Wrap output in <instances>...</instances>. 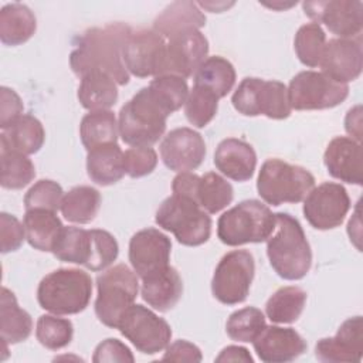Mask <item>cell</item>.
Segmentation results:
<instances>
[{
    "mask_svg": "<svg viewBox=\"0 0 363 363\" xmlns=\"http://www.w3.org/2000/svg\"><path fill=\"white\" fill-rule=\"evenodd\" d=\"M132 28L125 23H111L94 27L78 37L75 50L69 54V65L75 75L99 71L111 75L116 84L126 85L129 72L123 62V45Z\"/></svg>",
    "mask_w": 363,
    "mask_h": 363,
    "instance_id": "6da1fadb",
    "label": "cell"
},
{
    "mask_svg": "<svg viewBox=\"0 0 363 363\" xmlns=\"http://www.w3.org/2000/svg\"><path fill=\"white\" fill-rule=\"evenodd\" d=\"M267 255L284 279H302L311 269L312 251L299 221L288 213L275 214V230L267 240Z\"/></svg>",
    "mask_w": 363,
    "mask_h": 363,
    "instance_id": "7a4b0ae2",
    "label": "cell"
},
{
    "mask_svg": "<svg viewBox=\"0 0 363 363\" xmlns=\"http://www.w3.org/2000/svg\"><path fill=\"white\" fill-rule=\"evenodd\" d=\"M92 295L91 277L77 268H58L45 275L37 288L40 306L54 315L82 312Z\"/></svg>",
    "mask_w": 363,
    "mask_h": 363,
    "instance_id": "3957f363",
    "label": "cell"
},
{
    "mask_svg": "<svg viewBox=\"0 0 363 363\" xmlns=\"http://www.w3.org/2000/svg\"><path fill=\"white\" fill-rule=\"evenodd\" d=\"M167 116L149 88L143 86L119 111V136L129 146H152L163 136Z\"/></svg>",
    "mask_w": 363,
    "mask_h": 363,
    "instance_id": "277c9868",
    "label": "cell"
},
{
    "mask_svg": "<svg viewBox=\"0 0 363 363\" xmlns=\"http://www.w3.org/2000/svg\"><path fill=\"white\" fill-rule=\"evenodd\" d=\"M275 230V214L259 200H244L223 213L217 221V237L230 247L264 242Z\"/></svg>",
    "mask_w": 363,
    "mask_h": 363,
    "instance_id": "5b68a950",
    "label": "cell"
},
{
    "mask_svg": "<svg viewBox=\"0 0 363 363\" xmlns=\"http://www.w3.org/2000/svg\"><path fill=\"white\" fill-rule=\"evenodd\" d=\"M313 187L315 177L309 170L281 159L264 162L257 180L258 194L271 206L299 203Z\"/></svg>",
    "mask_w": 363,
    "mask_h": 363,
    "instance_id": "8992f818",
    "label": "cell"
},
{
    "mask_svg": "<svg viewBox=\"0 0 363 363\" xmlns=\"http://www.w3.org/2000/svg\"><path fill=\"white\" fill-rule=\"evenodd\" d=\"M156 224L170 231L176 240L187 247H197L208 241L211 218L194 200L172 194L162 201L156 211Z\"/></svg>",
    "mask_w": 363,
    "mask_h": 363,
    "instance_id": "52a82bcc",
    "label": "cell"
},
{
    "mask_svg": "<svg viewBox=\"0 0 363 363\" xmlns=\"http://www.w3.org/2000/svg\"><path fill=\"white\" fill-rule=\"evenodd\" d=\"M96 318L105 326L118 329L123 313L135 303L139 292L136 272L125 264L113 265L96 277Z\"/></svg>",
    "mask_w": 363,
    "mask_h": 363,
    "instance_id": "ba28073f",
    "label": "cell"
},
{
    "mask_svg": "<svg viewBox=\"0 0 363 363\" xmlns=\"http://www.w3.org/2000/svg\"><path fill=\"white\" fill-rule=\"evenodd\" d=\"M233 106L241 115H265L269 119H286L291 115L288 88L279 81L244 78L231 98Z\"/></svg>",
    "mask_w": 363,
    "mask_h": 363,
    "instance_id": "9c48e42d",
    "label": "cell"
},
{
    "mask_svg": "<svg viewBox=\"0 0 363 363\" xmlns=\"http://www.w3.org/2000/svg\"><path fill=\"white\" fill-rule=\"evenodd\" d=\"M347 95V84L336 82L318 71L296 74L288 86V101L295 111L330 109L340 105Z\"/></svg>",
    "mask_w": 363,
    "mask_h": 363,
    "instance_id": "30bf717a",
    "label": "cell"
},
{
    "mask_svg": "<svg viewBox=\"0 0 363 363\" xmlns=\"http://www.w3.org/2000/svg\"><path fill=\"white\" fill-rule=\"evenodd\" d=\"M255 262L247 250L227 252L217 264L213 279V296L224 305H237L247 299L254 279Z\"/></svg>",
    "mask_w": 363,
    "mask_h": 363,
    "instance_id": "8fae6325",
    "label": "cell"
},
{
    "mask_svg": "<svg viewBox=\"0 0 363 363\" xmlns=\"http://www.w3.org/2000/svg\"><path fill=\"white\" fill-rule=\"evenodd\" d=\"M119 332L142 353L155 354L167 347L172 329L169 323L143 305L133 303L122 316Z\"/></svg>",
    "mask_w": 363,
    "mask_h": 363,
    "instance_id": "7c38bea8",
    "label": "cell"
},
{
    "mask_svg": "<svg viewBox=\"0 0 363 363\" xmlns=\"http://www.w3.org/2000/svg\"><path fill=\"white\" fill-rule=\"evenodd\" d=\"M303 200V216L316 230L339 227L350 208L346 189L333 182H325L313 187Z\"/></svg>",
    "mask_w": 363,
    "mask_h": 363,
    "instance_id": "4fadbf2b",
    "label": "cell"
},
{
    "mask_svg": "<svg viewBox=\"0 0 363 363\" xmlns=\"http://www.w3.org/2000/svg\"><path fill=\"white\" fill-rule=\"evenodd\" d=\"M207 54L208 41L200 30L170 37L166 40L159 75H177L186 79L197 71Z\"/></svg>",
    "mask_w": 363,
    "mask_h": 363,
    "instance_id": "5bb4252c",
    "label": "cell"
},
{
    "mask_svg": "<svg viewBox=\"0 0 363 363\" xmlns=\"http://www.w3.org/2000/svg\"><path fill=\"white\" fill-rule=\"evenodd\" d=\"M302 7L313 23H323L340 38H354L362 33L363 4L359 0L303 1Z\"/></svg>",
    "mask_w": 363,
    "mask_h": 363,
    "instance_id": "9a60e30c",
    "label": "cell"
},
{
    "mask_svg": "<svg viewBox=\"0 0 363 363\" xmlns=\"http://www.w3.org/2000/svg\"><path fill=\"white\" fill-rule=\"evenodd\" d=\"M164 45L166 38L153 28L132 30L122 51L128 72L139 78L157 77Z\"/></svg>",
    "mask_w": 363,
    "mask_h": 363,
    "instance_id": "2e32d148",
    "label": "cell"
},
{
    "mask_svg": "<svg viewBox=\"0 0 363 363\" xmlns=\"http://www.w3.org/2000/svg\"><path fill=\"white\" fill-rule=\"evenodd\" d=\"M206 152L203 136L191 128H176L160 143V157L164 166L177 173L197 169L203 163Z\"/></svg>",
    "mask_w": 363,
    "mask_h": 363,
    "instance_id": "e0dca14e",
    "label": "cell"
},
{
    "mask_svg": "<svg viewBox=\"0 0 363 363\" xmlns=\"http://www.w3.org/2000/svg\"><path fill=\"white\" fill-rule=\"evenodd\" d=\"M170 251V238L156 228H143L129 241V261L140 279L169 267Z\"/></svg>",
    "mask_w": 363,
    "mask_h": 363,
    "instance_id": "ac0fdd59",
    "label": "cell"
},
{
    "mask_svg": "<svg viewBox=\"0 0 363 363\" xmlns=\"http://www.w3.org/2000/svg\"><path fill=\"white\" fill-rule=\"evenodd\" d=\"M319 67L330 79L347 84L362 74L363 50L359 38H332L326 43Z\"/></svg>",
    "mask_w": 363,
    "mask_h": 363,
    "instance_id": "d6986e66",
    "label": "cell"
},
{
    "mask_svg": "<svg viewBox=\"0 0 363 363\" xmlns=\"http://www.w3.org/2000/svg\"><path fill=\"white\" fill-rule=\"evenodd\" d=\"M362 316L346 319L333 337H323L315 346V356L320 362L350 363L360 362L363 354Z\"/></svg>",
    "mask_w": 363,
    "mask_h": 363,
    "instance_id": "ffe728a7",
    "label": "cell"
},
{
    "mask_svg": "<svg viewBox=\"0 0 363 363\" xmlns=\"http://www.w3.org/2000/svg\"><path fill=\"white\" fill-rule=\"evenodd\" d=\"M254 350L265 363H286L299 357L308 347L305 339L292 328L265 326L252 340Z\"/></svg>",
    "mask_w": 363,
    "mask_h": 363,
    "instance_id": "44dd1931",
    "label": "cell"
},
{
    "mask_svg": "<svg viewBox=\"0 0 363 363\" xmlns=\"http://www.w3.org/2000/svg\"><path fill=\"white\" fill-rule=\"evenodd\" d=\"M323 163L328 173L349 184H362V146L352 138L337 136L332 139L325 150Z\"/></svg>",
    "mask_w": 363,
    "mask_h": 363,
    "instance_id": "7402d4cb",
    "label": "cell"
},
{
    "mask_svg": "<svg viewBox=\"0 0 363 363\" xmlns=\"http://www.w3.org/2000/svg\"><path fill=\"white\" fill-rule=\"evenodd\" d=\"M214 164L225 177L235 182H247L255 172L257 155L245 140L227 138L216 149Z\"/></svg>",
    "mask_w": 363,
    "mask_h": 363,
    "instance_id": "603a6c76",
    "label": "cell"
},
{
    "mask_svg": "<svg viewBox=\"0 0 363 363\" xmlns=\"http://www.w3.org/2000/svg\"><path fill=\"white\" fill-rule=\"evenodd\" d=\"M143 301L159 312H167L176 306L183 294V282L172 265L142 278Z\"/></svg>",
    "mask_w": 363,
    "mask_h": 363,
    "instance_id": "cb8c5ba5",
    "label": "cell"
},
{
    "mask_svg": "<svg viewBox=\"0 0 363 363\" xmlns=\"http://www.w3.org/2000/svg\"><path fill=\"white\" fill-rule=\"evenodd\" d=\"M203 26H206V16L194 1H174L153 21V30L166 40Z\"/></svg>",
    "mask_w": 363,
    "mask_h": 363,
    "instance_id": "d4e9b609",
    "label": "cell"
},
{
    "mask_svg": "<svg viewBox=\"0 0 363 363\" xmlns=\"http://www.w3.org/2000/svg\"><path fill=\"white\" fill-rule=\"evenodd\" d=\"M45 139L41 122L28 113H23L10 126L1 129V150H14L24 155L37 153Z\"/></svg>",
    "mask_w": 363,
    "mask_h": 363,
    "instance_id": "484cf974",
    "label": "cell"
},
{
    "mask_svg": "<svg viewBox=\"0 0 363 363\" xmlns=\"http://www.w3.org/2000/svg\"><path fill=\"white\" fill-rule=\"evenodd\" d=\"M23 224L28 244L33 248L44 252H52L64 230L57 213L44 208L26 210Z\"/></svg>",
    "mask_w": 363,
    "mask_h": 363,
    "instance_id": "4316f807",
    "label": "cell"
},
{
    "mask_svg": "<svg viewBox=\"0 0 363 363\" xmlns=\"http://www.w3.org/2000/svg\"><path fill=\"white\" fill-rule=\"evenodd\" d=\"M86 172L89 179L99 186H111L125 174L123 152L118 143L102 145L88 150Z\"/></svg>",
    "mask_w": 363,
    "mask_h": 363,
    "instance_id": "83f0119b",
    "label": "cell"
},
{
    "mask_svg": "<svg viewBox=\"0 0 363 363\" xmlns=\"http://www.w3.org/2000/svg\"><path fill=\"white\" fill-rule=\"evenodd\" d=\"M31 330L33 320L30 313L21 309L16 295L3 286L0 296V335L3 343H20L31 335Z\"/></svg>",
    "mask_w": 363,
    "mask_h": 363,
    "instance_id": "f1b7e54d",
    "label": "cell"
},
{
    "mask_svg": "<svg viewBox=\"0 0 363 363\" xmlns=\"http://www.w3.org/2000/svg\"><path fill=\"white\" fill-rule=\"evenodd\" d=\"M34 13L20 3L6 4L0 10V40L4 45H20L35 33Z\"/></svg>",
    "mask_w": 363,
    "mask_h": 363,
    "instance_id": "f546056e",
    "label": "cell"
},
{
    "mask_svg": "<svg viewBox=\"0 0 363 363\" xmlns=\"http://www.w3.org/2000/svg\"><path fill=\"white\" fill-rule=\"evenodd\" d=\"M78 101L88 111H108L118 101L115 79L99 71L89 72L81 78L78 86Z\"/></svg>",
    "mask_w": 363,
    "mask_h": 363,
    "instance_id": "4dcf8cb0",
    "label": "cell"
},
{
    "mask_svg": "<svg viewBox=\"0 0 363 363\" xmlns=\"http://www.w3.org/2000/svg\"><path fill=\"white\" fill-rule=\"evenodd\" d=\"M119 135L118 122L112 111H92L86 113L79 125L81 142L86 150L102 145L116 143Z\"/></svg>",
    "mask_w": 363,
    "mask_h": 363,
    "instance_id": "1f68e13d",
    "label": "cell"
},
{
    "mask_svg": "<svg viewBox=\"0 0 363 363\" xmlns=\"http://www.w3.org/2000/svg\"><path fill=\"white\" fill-rule=\"evenodd\" d=\"M101 207V194L91 186H77L64 194L61 213L64 218L75 224L91 223Z\"/></svg>",
    "mask_w": 363,
    "mask_h": 363,
    "instance_id": "d6a6232c",
    "label": "cell"
},
{
    "mask_svg": "<svg viewBox=\"0 0 363 363\" xmlns=\"http://www.w3.org/2000/svg\"><path fill=\"white\" fill-rule=\"evenodd\" d=\"M235 84V69L233 64L220 57H207L194 72V85L204 86L218 98L225 96Z\"/></svg>",
    "mask_w": 363,
    "mask_h": 363,
    "instance_id": "836d02e7",
    "label": "cell"
},
{
    "mask_svg": "<svg viewBox=\"0 0 363 363\" xmlns=\"http://www.w3.org/2000/svg\"><path fill=\"white\" fill-rule=\"evenodd\" d=\"M234 197L233 186L218 173L208 172L199 177L193 200L208 214L225 208Z\"/></svg>",
    "mask_w": 363,
    "mask_h": 363,
    "instance_id": "e575fe53",
    "label": "cell"
},
{
    "mask_svg": "<svg viewBox=\"0 0 363 363\" xmlns=\"http://www.w3.org/2000/svg\"><path fill=\"white\" fill-rule=\"evenodd\" d=\"M306 303V292L299 286L277 289L265 305V313L274 323H292L298 320Z\"/></svg>",
    "mask_w": 363,
    "mask_h": 363,
    "instance_id": "d590c367",
    "label": "cell"
},
{
    "mask_svg": "<svg viewBox=\"0 0 363 363\" xmlns=\"http://www.w3.org/2000/svg\"><path fill=\"white\" fill-rule=\"evenodd\" d=\"M52 254L60 261L85 267L91 254V230L64 227Z\"/></svg>",
    "mask_w": 363,
    "mask_h": 363,
    "instance_id": "8d00e7d4",
    "label": "cell"
},
{
    "mask_svg": "<svg viewBox=\"0 0 363 363\" xmlns=\"http://www.w3.org/2000/svg\"><path fill=\"white\" fill-rule=\"evenodd\" d=\"M326 45V34L318 23H308L299 27L295 34L294 48L298 60L311 68L319 67Z\"/></svg>",
    "mask_w": 363,
    "mask_h": 363,
    "instance_id": "74e56055",
    "label": "cell"
},
{
    "mask_svg": "<svg viewBox=\"0 0 363 363\" xmlns=\"http://www.w3.org/2000/svg\"><path fill=\"white\" fill-rule=\"evenodd\" d=\"M0 183L4 189L18 190L26 187L35 176V167L27 155L14 150H1Z\"/></svg>",
    "mask_w": 363,
    "mask_h": 363,
    "instance_id": "f35d334b",
    "label": "cell"
},
{
    "mask_svg": "<svg viewBox=\"0 0 363 363\" xmlns=\"http://www.w3.org/2000/svg\"><path fill=\"white\" fill-rule=\"evenodd\" d=\"M147 88L153 98L164 108L169 115L180 109L189 95V86L186 79L177 75L155 77Z\"/></svg>",
    "mask_w": 363,
    "mask_h": 363,
    "instance_id": "ab89813d",
    "label": "cell"
},
{
    "mask_svg": "<svg viewBox=\"0 0 363 363\" xmlns=\"http://www.w3.org/2000/svg\"><path fill=\"white\" fill-rule=\"evenodd\" d=\"M218 96L210 89L194 85L189 91L187 99L184 102V115L187 121L196 128H204L208 125L217 113Z\"/></svg>",
    "mask_w": 363,
    "mask_h": 363,
    "instance_id": "60d3db41",
    "label": "cell"
},
{
    "mask_svg": "<svg viewBox=\"0 0 363 363\" xmlns=\"http://www.w3.org/2000/svg\"><path fill=\"white\" fill-rule=\"evenodd\" d=\"M264 313L254 306L233 312L225 323L227 335L237 342H252L265 328Z\"/></svg>",
    "mask_w": 363,
    "mask_h": 363,
    "instance_id": "b9f144b4",
    "label": "cell"
},
{
    "mask_svg": "<svg viewBox=\"0 0 363 363\" xmlns=\"http://www.w3.org/2000/svg\"><path fill=\"white\" fill-rule=\"evenodd\" d=\"M74 336V326L69 319L54 315H41L37 320L35 337L50 350H58L68 346Z\"/></svg>",
    "mask_w": 363,
    "mask_h": 363,
    "instance_id": "7bdbcfd3",
    "label": "cell"
},
{
    "mask_svg": "<svg viewBox=\"0 0 363 363\" xmlns=\"http://www.w3.org/2000/svg\"><path fill=\"white\" fill-rule=\"evenodd\" d=\"M118 254L119 245L116 238L111 233L99 228L91 230V254L85 265L86 269H106L118 258Z\"/></svg>",
    "mask_w": 363,
    "mask_h": 363,
    "instance_id": "ee69618b",
    "label": "cell"
},
{
    "mask_svg": "<svg viewBox=\"0 0 363 363\" xmlns=\"http://www.w3.org/2000/svg\"><path fill=\"white\" fill-rule=\"evenodd\" d=\"M64 191L62 187L48 179H41L34 186L30 187V190L24 196V207L26 210L33 208H44L50 211H58L61 210Z\"/></svg>",
    "mask_w": 363,
    "mask_h": 363,
    "instance_id": "f6af8a7d",
    "label": "cell"
},
{
    "mask_svg": "<svg viewBox=\"0 0 363 363\" xmlns=\"http://www.w3.org/2000/svg\"><path fill=\"white\" fill-rule=\"evenodd\" d=\"M125 173L132 179L150 174L157 164V155L150 146H132L123 153Z\"/></svg>",
    "mask_w": 363,
    "mask_h": 363,
    "instance_id": "bcb514c9",
    "label": "cell"
},
{
    "mask_svg": "<svg viewBox=\"0 0 363 363\" xmlns=\"http://www.w3.org/2000/svg\"><path fill=\"white\" fill-rule=\"evenodd\" d=\"M26 238L24 224L18 221L13 214L1 213L0 214V248L1 252L16 251L21 247Z\"/></svg>",
    "mask_w": 363,
    "mask_h": 363,
    "instance_id": "7dc6e473",
    "label": "cell"
},
{
    "mask_svg": "<svg viewBox=\"0 0 363 363\" xmlns=\"http://www.w3.org/2000/svg\"><path fill=\"white\" fill-rule=\"evenodd\" d=\"M92 362L104 363V362H135V357L130 349L118 339H105L101 342L94 352Z\"/></svg>",
    "mask_w": 363,
    "mask_h": 363,
    "instance_id": "c3c4849f",
    "label": "cell"
},
{
    "mask_svg": "<svg viewBox=\"0 0 363 363\" xmlns=\"http://www.w3.org/2000/svg\"><path fill=\"white\" fill-rule=\"evenodd\" d=\"M0 128L4 129L23 115L24 106L16 91L7 86L0 88Z\"/></svg>",
    "mask_w": 363,
    "mask_h": 363,
    "instance_id": "681fc988",
    "label": "cell"
},
{
    "mask_svg": "<svg viewBox=\"0 0 363 363\" xmlns=\"http://www.w3.org/2000/svg\"><path fill=\"white\" fill-rule=\"evenodd\" d=\"M203 356L200 349L187 342V340H176L170 345H167L166 352L162 357V360H173V362H201Z\"/></svg>",
    "mask_w": 363,
    "mask_h": 363,
    "instance_id": "f907efd6",
    "label": "cell"
},
{
    "mask_svg": "<svg viewBox=\"0 0 363 363\" xmlns=\"http://www.w3.org/2000/svg\"><path fill=\"white\" fill-rule=\"evenodd\" d=\"M345 129L352 136V139H354L356 142H360V139H362V108H360V105L349 109L346 119H345Z\"/></svg>",
    "mask_w": 363,
    "mask_h": 363,
    "instance_id": "816d5d0a",
    "label": "cell"
},
{
    "mask_svg": "<svg viewBox=\"0 0 363 363\" xmlns=\"http://www.w3.org/2000/svg\"><path fill=\"white\" fill-rule=\"evenodd\" d=\"M216 362H248L252 363L254 359L250 352L242 346H227L224 347L220 354L216 357Z\"/></svg>",
    "mask_w": 363,
    "mask_h": 363,
    "instance_id": "f5cc1de1",
    "label": "cell"
}]
</instances>
